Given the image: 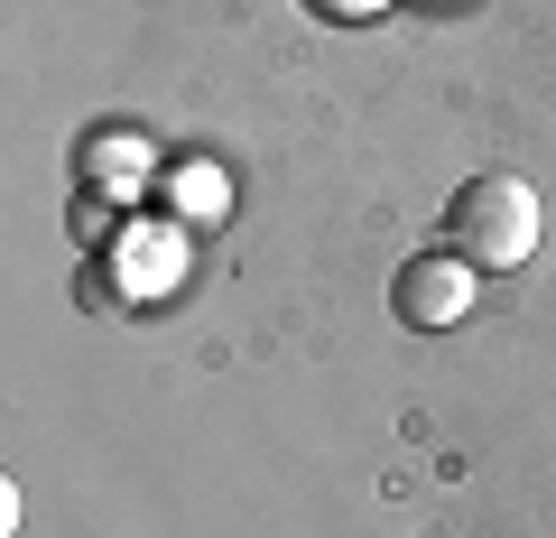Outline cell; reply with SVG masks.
I'll list each match as a JSON object with an SVG mask.
<instances>
[{
	"mask_svg": "<svg viewBox=\"0 0 556 538\" xmlns=\"http://www.w3.org/2000/svg\"><path fill=\"white\" fill-rule=\"evenodd\" d=\"M445 241L473 270H519L538 251V196L519 177H464V196L445 204Z\"/></svg>",
	"mask_w": 556,
	"mask_h": 538,
	"instance_id": "1",
	"label": "cell"
},
{
	"mask_svg": "<svg viewBox=\"0 0 556 538\" xmlns=\"http://www.w3.org/2000/svg\"><path fill=\"white\" fill-rule=\"evenodd\" d=\"M473 288H482V270L445 241V251H417L408 270L390 279V306H399V325H417V335H437V325H464V306H473Z\"/></svg>",
	"mask_w": 556,
	"mask_h": 538,
	"instance_id": "2",
	"label": "cell"
}]
</instances>
